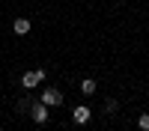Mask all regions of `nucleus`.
Returning a JSON list of instances; mask_svg holds the SVG:
<instances>
[{
    "instance_id": "obj_5",
    "label": "nucleus",
    "mask_w": 149,
    "mask_h": 131,
    "mask_svg": "<svg viewBox=\"0 0 149 131\" xmlns=\"http://www.w3.org/2000/svg\"><path fill=\"white\" fill-rule=\"evenodd\" d=\"M12 33H15V36H27V33H30V21H27V18H15Z\"/></svg>"
},
{
    "instance_id": "obj_8",
    "label": "nucleus",
    "mask_w": 149,
    "mask_h": 131,
    "mask_svg": "<svg viewBox=\"0 0 149 131\" xmlns=\"http://www.w3.org/2000/svg\"><path fill=\"white\" fill-rule=\"evenodd\" d=\"M116 107H119V104H116V98H107V101H104V110H107V113H113Z\"/></svg>"
},
{
    "instance_id": "obj_3",
    "label": "nucleus",
    "mask_w": 149,
    "mask_h": 131,
    "mask_svg": "<svg viewBox=\"0 0 149 131\" xmlns=\"http://www.w3.org/2000/svg\"><path fill=\"white\" fill-rule=\"evenodd\" d=\"M30 116H33V122H36V125H45V122H48V104L33 101V104H30Z\"/></svg>"
},
{
    "instance_id": "obj_4",
    "label": "nucleus",
    "mask_w": 149,
    "mask_h": 131,
    "mask_svg": "<svg viewBox=\"0 0 149 131\" xmlns=\"http://www.w3.org/2000/svg\"><path fill=\"white\" fill-rule=\"evenodd\" d=\"M90 107H86V104H78V107H74V110H72V119H74V125H86V122H90Z\"/></svg>"
},
{
    "instance_id": "obj_6",
    "label": "nucleus",
    "mask_w": 149,
    "mask_h": 131,
    "mask_svg": "<svg viewBox=\"0 0 149 131\" xmlns=\"http://www.w3.org/2000/svg\"><path fill=\"white\" fill-rule=\"evenodd\" d=\"M95 89H98V83H95V78H84V80H81V92H84V95H93Z\"/></svg>"
},
{
    "instance_id": "obj_1",
    "label": "nucleus",
    "mask_w": 149,
    "mask_h": 131,
    "mask_svg": "<svg viewBox=\"0 0 149 131\" xmlns=\"http://www.w3.org/2000/svg\"><path fill=\"white\" fill-rule=\"evenodd\" d=\"M39 101L48 104V107H60V104H63V92H60L57 87H45L42 95H39Z\"/></svg>"
},
{
    "instance_id": "obj_2",
    "label": "nucleus",
    "mask_w": 149,
    "mask_h": 131,
    "mask_svg": "<svg viewBox=\"0 0 149 131\" xmlns=\"http://www.w3.org/2000/svg\"><path fill=\"white\" fill-rule=\"evenodd\" d=\"M42 80H45V69H30V71H24V78H21L24 89H33V87H39Z\"/></svg>"
},
{
    "instance_id": "obj_7",
    "label": "nucleus",
    "mask_w": 149,
    "mask_h": 131,
    "mask_svg": "<svg viewBox=\"0 0 149 131\" xmlns=\"http://www.w3.org/2000/svg\"><path fill=\"white\" fill-rule=\"evenodd\" d=\"M137 128H140V131H149V113H140V119H137Z\"/></svg>"
}]
</instances>
